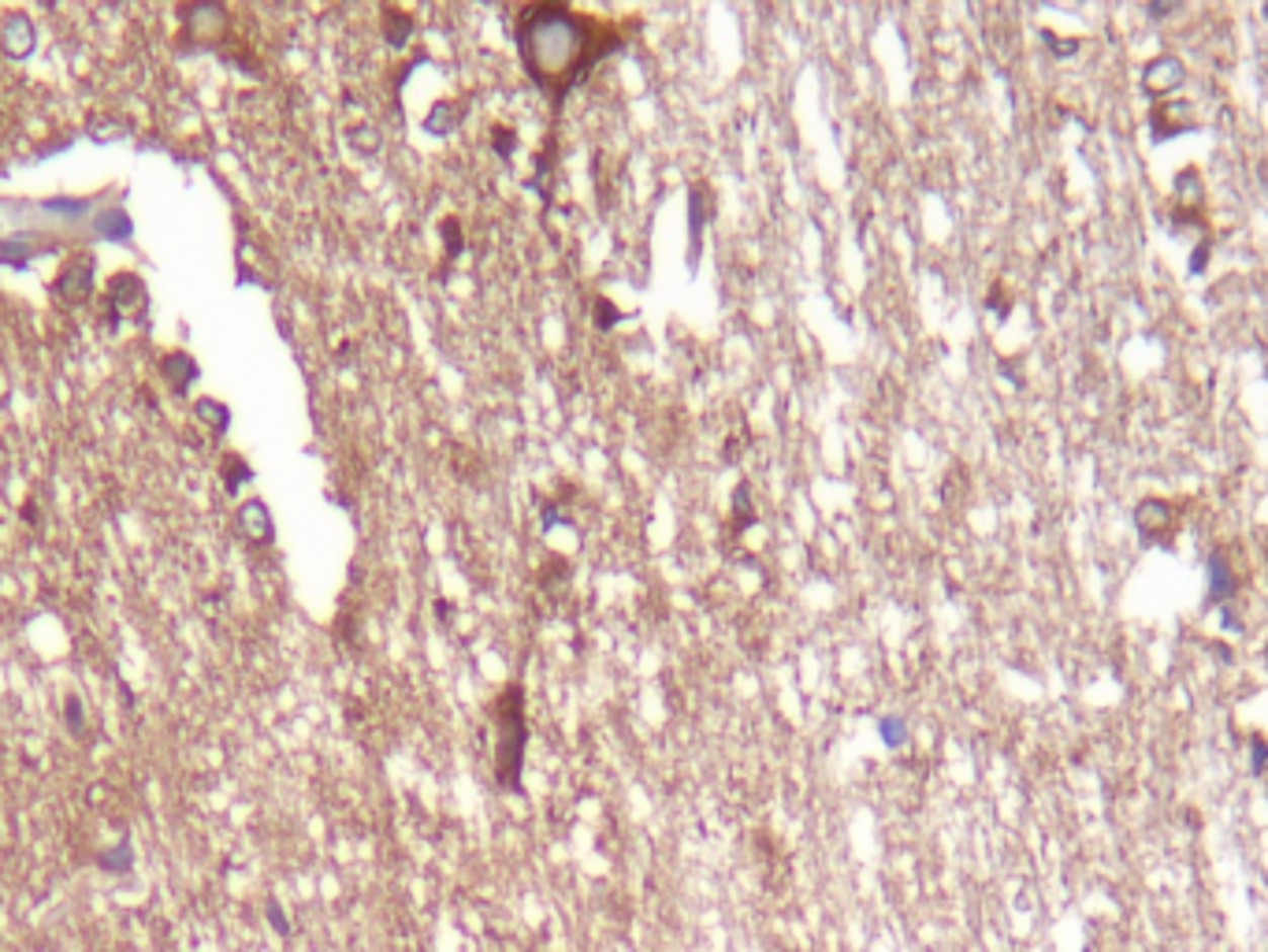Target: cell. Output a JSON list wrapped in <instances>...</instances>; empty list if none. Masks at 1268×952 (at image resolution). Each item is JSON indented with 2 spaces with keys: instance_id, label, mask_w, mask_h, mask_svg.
<instances>
[{
  "instance_id": "7c38bea8",
  "label": "cell",
  "mask_w": 1268,
  "mask_h": 952,
  "mask_svg": "<svg viewBox=\"0 0 1268 952\" xmlns=\"http://www.w3.org/2000/svg\"><path fill=\"white\" fill-rule=\"evenodd\" d=\"M1209 257H1212V239H1201L1198 246H1194V253H1190V261H1187L1190 276H1201V272L1209 268Z\"/></svg>"
},
{
  "instance_id": "7a4b0ae2",
  "label": "cell",
  "mask_w": 1268,
  "mask_h": 952,
  "mask_svg": "<svg viewBox=\"0 0 1268 952\" xmlns=\"http://www.w3.org/2000/svg\"><path fill=\"white\" fill-rule=\"evenodd\" d=\"M495 722H499V752H495V774L503 789H517L521 759H525V714H521V689H510L495 703Z\"/></svg>"
},
{
  "instance_id": "9a60e30c",
  "label": "cell",
  "mask_w": 1268,
  "mask_h": 952,
  "mask_svg": "<svg viewBox=\"0 0 1268 952\" xmlns=\"http://www.w3.org/2000/svg\"><path fill=\"white\" fill-rule=\"evenodd\" d=\"M1265 666H1268V647H1265Z\"/></svg>"
},
{
  "instance_id": "9c48e42d",
  "label": "cell",
  "mask_w": 1268,
  "mask_h": 952,
  "mask_svg": "<svg viewBox=\"0 0 1268 952\" xmlns=\"http://www.w3.org/2000/svg\"><path fill=\"white\" fill-rule=\"evenodd\" d=\"M64 722H68L71 737H86V707H82L79 696L64 700Z\"/></svg>"
},
{
  "instance_id": "277c9868",
  "label": "cell",
  "mask_w": 1268,
  "mask_h": 952,
  "mask_svg": "<svg viewBox=\"0 0 1268 952\" xmlns=\"http://www.w3.org/2000/svg\"><path fill=\"white\" fill-rule=\"evenodd\" d=\"M1239 588H1243V574L1232 566V551L1220 547V551L1209 554V603L1212 607H1232L1235 596H1239Z\"/></svg>"
},
{
  "instance_id": "8fae6325",
  "label": "cell",
  "mask_w": 1268,
  "mask_h": 952,
  "mask_svg": "<svg viewBox=\"0 0 1268 952\" xmlns=\"http://www.w3.org/2000/svg\"><path fill=\"white\" fill-rule=\"evenodd\" d=\"M1250 770H1254L1257 778L1268 770V741L1261 733L1250 737Z\"/></svg>"
},
{
  "instance_id": "ba28073f",
  "label": "cell",
  "mask_w": 1268,
  "mask_h": 952,
  "mask_svg": "<svg viewBox=\"0 0 1268 952\" xmlns=\"http://www.w3.org/2000/svg\"><path fill=\"white\" fill-rule=\"evenodd\" d=\"M1176 201H1179V212L1194 224V212L1201 208V183H1198V168H1187V172H1179L1176 179ZM1201 224V220H1198Z\"/></svg>"
},
{
  "instance_id": "3957f363",
  "label": "cell",
  "mask_w": 1268,
  "mask_h": 952,
  "mask_svg": "<svg viewBox=\"0 0 1268 952\" xmlns=\"http://www.w3.org/2000/svg\"><path fill=\"white\" fill-rule=\"evenodd\" d=\"M1176 506L1168 503V499H1143V503L1134 506V528H1138V536L1146 543H1157V539H1168L1172 536V528H1176Z\"/></svg>"
},
{
  "instance_id": "8992f818",
  "label": "cell",
  "mask_w": 1268,
  "mask_h": 952,
  "mask_svg": "<svg viewBox=\"0 0 1268 952\" xmlns=\"http://www.w3.org/2000/svg\"><path fill=\"white\" fill-rule=\"evenodd\" d=\"M1187 82V68L1176 57H1154L1143 68V90L1150 97H1168Z\"/></svg>"
},
{
  "instance_id": "6da1fadb",
  "label": "cell",
  "mask_w": 1268,
  "mask_h": 952,
  "mask_svg": "<svg viewBox=\"0 0 1268 952\" xmlns=\"http://www.w3.org/2000/svg\"><path fill=\"white\" fill-rule=\"evenodd\" d=\"M521 46H525L528 71L536 75L543 86H566L577 75V68L588 64L581 37V19H573L562 8H539L525 19L521 30Z\"/></svg>"
},
{
  "instance_id": "2e32d148",
  "label": "cell",
  "mask_w": 1268,
  "mask_h": 952,
  "mask_svg": "<svg viewBox=\"0 0 1268 952\" xmlns=\"http://www.w3.org/2000/svg\"><path fill=\"white\" fill-rule=\"evenodd\" d=\"M1265 554H1268V551H1265Z\"/></svg>"
},
{
  "instance_id": "52a82bcc",
  "label": "cell",
  "mask_w": 1268,
  "mask_h": 952,
  "mask_svg": "<svg viewBox=\"0 0 1268 952\" xmlns=\"http://www.w3.org/2000/svg\"><path fill=\"white\" fill-rule=\"evenodd\" d=\"M93 867L101 874H108V878H131V874H135V845H131V838L123 834L119 845L97 852V856H93Z\"/></svg>"
},
{
  "instance_id": "5bb4252c",
  "label": "cell",
  "mask_w": 1268,
  "mask_h": 952,
  "mask_svg": "<svg viewBox=\"0 0 1268 952\" xmlns=\"http://www.w3.org/2000/svg\"><path fill=\"white\" fill-rule=\"evenodd\" d=\"M1146 12L1154 15V19H1165V15L1179 12V4H1176V0H1154V4H1150V8H1146Z\"/></svg>"
},
{
  "instance_id": "5b68a950",
  "label": "cell",
  "mask_w": 1268,
  "mask_h": 952,
  "mask_svg": "<svg viewBox=\"0 0 1268 952\" xmlns=\"http://www.w3.org/2000/svg\"><path fill=\"white\" fill-rule=\"evenodd\" d=\"M1150 123H1154V142H1172L1179 135H1187L1194 131V108L1187 101H1161L1150 115Z\"/></svg>"
},
{
  "instance_id": "4fadbf2b",
  "label": "cell",
  "mask_w": 1268,
  "mask_h": 952,
  "mask_svg": "<svg viewBox=\"0 0 1268 952\" xmlns=\"http://www.w3.org/2000/svg\"><path fill=\"white\" fill-rule=\"evenodd\" d=\"M1041 41H1045V46L1052 49V57H1061V60H1068V57H1075V53H1079V41H1075V37H1068V41H1064V37H1056L1052 30H1041Z\"/></svg>"
},
{
  "instance_id": "30bf717a",
  "label": "cell",
  "mask_w": 1268,
  "mask_h": 952,
  "mask_svg": "<svg viewBox=\"0 0 1268 952\" xmlns=\"http://www.w3.org/2000/svg\"><path fill=\"white\" fill-rule=\"evenodd\" d=\"M264 919H268V927H272L275 934H279V938H290V919H286L283 904H279L275 896H268V900H264Z\"/></svg>"
}]
</instances>
